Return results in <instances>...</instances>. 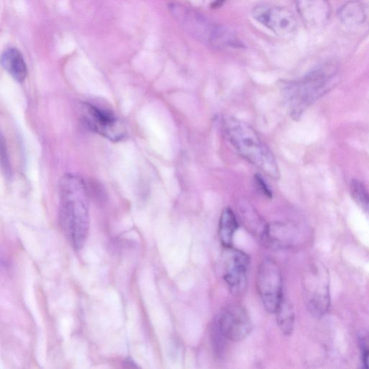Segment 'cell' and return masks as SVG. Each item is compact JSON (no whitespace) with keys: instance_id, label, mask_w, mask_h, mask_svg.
Instances as JSON below:
<instances>
[{"instance_id":"1","label":"cell","mask_w":369,"mask_h":369,"mask_svg":"<svg viewBox=\"0 0 369 369\" xmlns=\"http://www.w3.org/2000/svg\"><path fill=\"white\" fill-rule=\"evenodd\" d=\"M59 219L74 249L84 248L89 233V196L85 181L76 174L64 175L59 182Z\"/></svg>"},{"instance_id":"2","label":"cell","mask_w":369,"mask_h":369,"mask_svg":"<svg viewBox=\"0 0 369 369\" xmlns=\"http://www.w3.org/2000/svg\"><path fill=\"white\" fill-rule=\"evenodd\" d=\"M223 127L228 141L245 160L270 178L274 180L280 178L274 156L252 127L233 117L225 118Z\"/></svg>"},{"instance_id":"3","label":"cell","mask_w":369,"mask_h":369,"mask_svg":"<svg viewBox=\"0 0 369 369\" xmlns=\"http://www.w3.org/2000/svg\"><path fill=\"white\" fill-rule=\"evenodd\" d=\"M335 73L334 66H326L300 81L283 84V96L293 118H299L305 109L326 93Z\"/></svg>"},{"instance_id":"4","label":"cell","mask_w":369,"mask_h":369,"mask_svg":"<svg viewBox=\"0 0 369 369\" xmlns=\"http://www.w3.org/2000/svg\"><path fill=\"white\" fill-rule=\"evenodd\" d=\"M257 289L266 310L275 313L283 298L280 270L276 262L263 260L257 274Z\"/></svg>"},{"instance_id":"5","label":"cell","mask_w":369,"mask_h":369,"mask_svg":"<svg viewBox=\"0 0 369 369\" xmlns=\"http://www.w3.org/2000/svg\"><path fill=\"white\" fill-rule=\"evenodd\" d=\"M81 117L89 128L112 141H120L126 136L124 125L109 111L84 103L81 106Z\"/></svg>"},{"instance_id":"6","label":"cell","mask_w":369,"mask_h":369,"mask_svg":"<svg viewBox=\"0 0 369 369\" xmlns=\"http://www.w3.org/2000/svg\"><path fill=\"white\" fill-rule=\"evenodd\" d=\"M218 328L220 334L226 338L240 342L251 334L252 323L248 313L243 306L233 304L221 312L218 321Z\"/></svg>"},{"instance_id":"7","label":"cell","mask_w":369,"mask_h":369,"mask_svg":"<svg viewBox=\"0 0 369 369\" xmlns=\"http://www.w3.org/2000/svg\"><path fill=\"white\" fill-rule=\"evenodd\" d=\"M307 292V307L314 316L323 317L330 308L329 275L324 266L315 268Z\"/></svg>"},{"instance_id":"8","label":"cell","mask_w":369,"mask_h":369,"mask_svg":"<svg viewBox=\"0 0 369 369\" xmlns=\"http://www.w3.org/2000/svg\"><path fill=\"white\" fill-rule=\"evenodd\" d=\"M250 258L244 252L228 248L224 256L223 276L234 293H241L246 288Z\"/></svg>"},{"instance_id":"9","label":"cell","mask_w":369,"mask_h":369,"mask_svg":"<svg viewBox=\"0 0 369 369\" xmlns=\"http://www.w3.org/2000/svg\"><path fill=\"white\" fill-rule=\"evenodd\" d=\"M257 21L278 36L291 34L297 27V21L287 9L277 6H259L252 11Z\"/></svg>"},{"instance_id":"10","label":"cell","mask_w":369,"mask_h":369,"mask_svg":"<svg viewBox=\"0 0 369 369\" xmlns=\"http://www.w3.org/2000/svg\"><path fill=\"white\" fill-rule=\"evenodd\" d=\"M298 229L290 225L277 223L267 225L262 239L275 248H287L296 242L298 234Z\"/></svg>"},{"instance_id":"11","label":"cell","mask_w":369,"mask_h":369,"mask_svg":"<svg viewBox=\"0 0 369 369\" xmlns=\"http://www.w3.org/2000/svg\"><path fill=\"white\" fill-rule=\"evenodd\" d=\"M3 67L18 83L23 84L28 76V68L22 54L16 48L7 49L1 59Z\"/></svg>"},{"instance_id":"12","label":"cell","mask_w":369,"mask_h":369,"mask_svg":"<svg viewBox=\"0 0 369 369\" xmlns=\"http://www.w3.org/2000/svg\"><path fill=\"white\" fill-rule=\"evenodd\" d=\"M300 8L303 17L311 24L321 25L330 16V6L326 0H301Z\"/></svg>"},{"instance_id":"13","label":"cell","mask_w":369,"mask_h":369,"mask_svg":"<svg viewBox=\"0 0 369 369\" xmlns=\"http://www.w3.org/2000/svg\"><path fill=\"white\" fill-rule=\"evenodd\" d=\"M238 228V221L234 211L230 207L226 208L221 212L218 226L219 240L226 248L232 247Z\"/></svg>"},{"instance_id":"14","label":"cell","mask_w":369,"mask_h":369,"mask_svg":"<svg viewBox=\"0 0 369 369\" xmlns=\"http://www.w3.org/2000/svg\"><path fill=\"white\" fill-rule=\"evenodd\" d=\"M275 314L276 315L278 325L282 333L285 336L290 335L294 329L295 314L290 302L284 296Z\"/></svg>"},{"instance_id":"15","label":"cell","mask_w":369,"mask_h":369,"mask_svg":"<svg viewBox=\"0 0 369 369\" xmlns=\"http://www.w3.org/2000/svg\"><path fill=\"white\" fill-rule=\"evenodd\" d=\"M208 42L215 47L241 48L243 43L228 29L223 26H213Z\"/></svg>"},{"instance_id":"16","label":"cell","mask_w":369,"mask_h":369,"mask_svg":"<svg viewBox=\"0 0 369 369\" xmlns=\"http://www.w3.org/2000/svg\"><path fill=\"white\" fill-rule=\"evenodd\" d=\"M339 18L344 24L356 26L365 22L366 15L361 4L350 1L345 4L339 11Z\"/></svg>"},{"instance_id":"17","label":"cell","mask_w":369,"mask_h":369,"mask_svg":"<svg viewBox=\"0 0 369 369\" xmlns=\"http://www.w3.org/2000/svg\"><path fill=\"white\" fill-rule=\"evenodd\" d=\"M350 190L354 201L369 216V192L365 185L358 180H353Z\"/></svg>"},{"instance_id":"18","label":"cell","mask_w":369,"mask_h":369,"mask_svg":"<svg viewBox=\"0 0 369 369\" xmlns=\"http://www.w3.org/2000/svg\"><path fill=\"white\" fill-rule=\"evenodd\" d=\"M1 153L2 169L5 173L6 176L9 177L11 174V168L4 136H2L1 138Z\"/></svg>"},{"instance_id":"19","label":"cell","mask_w":369,"mask_h":369,"mask_svg":"<svg viewBox=\"0 0 369 369\" xmlns=\"http://www.w3.org/2000/svg\"><path fill=\"white\" fill-rule=\"evenodd\" d=\"M363 362L365 368H369V337H365L360 340Z\"/></svg>"},{"instance_id":"20","label":"cell","mask_w":369,"mask_h":369,"mask_svg":"<svg viewBox=\"0 0 369 369\" xmlns=\"http://www.w3.org/2000/svg\"><path fill=\"white\" fill-rule=\"evenodd\" d=\"M255 179L257 186L261 190V191L266 196L271 198L272 193L262 177L257 174L255 176Z\"/></svg>"},{"instance_id":"21","label":"cell","mask_w":369,"mask_h":369,"mask_svg":"<svg viewBox=\"0 0 369 369\" xmlns=\"http://www.w3.org/2000/svg\"><path fill=\"white\" fill-rule=\"evenodd\" d=\"M227 0H213L211 7L213 9H217L224 5Z\"/></svg>"}]
</instances>
